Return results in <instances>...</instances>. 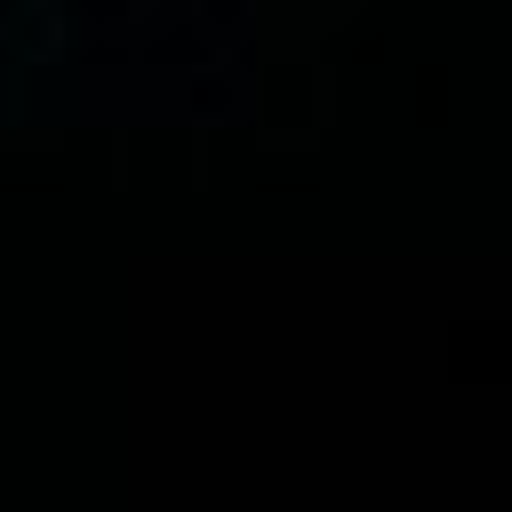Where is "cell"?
I'll return each instance as SVG.
<instances>
[{"label": "cell", "mask_w": 512, "mask_h": 512, "mask_svg": "<svg viewBox=\"0 0 512 512\" xmlns=\"http://www.w3.org/2000/svg\"><path fill=\"white\" fill-rule=\"evenodd\" d=\"M448 368L456 376H512V328H496V320H480V328H456L448 336Z\"/></svg>", "instance_id": "obj_1"}]
</instances>
